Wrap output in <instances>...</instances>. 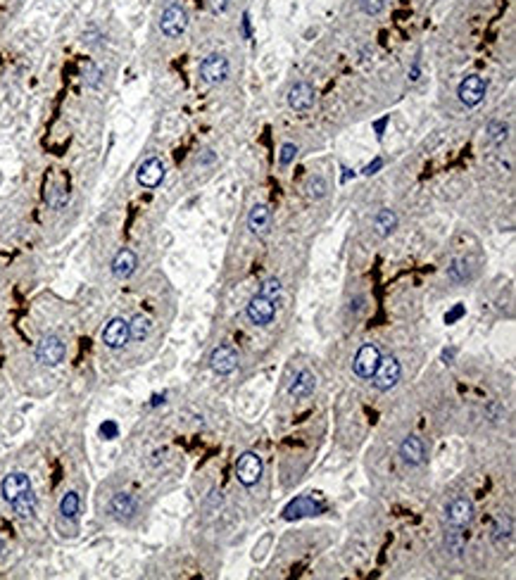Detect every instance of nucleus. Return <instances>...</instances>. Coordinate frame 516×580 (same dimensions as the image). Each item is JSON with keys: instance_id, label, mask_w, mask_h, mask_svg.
I'll return each mask as SVG.
<instances>
[{"instance_id": "1", "label": "nucleus", "mask_w": 516, "mask_h": 580, "mask_svg": "<svg viewBox=\"0 0 516 580\" xmlns=\"http://www.w3.org/2000/svg\"><path fill=\"white\" fill-rule=\"evenodd\" d=\"M264 473V461L257 452H245L240 454L236 461V475H238V483L245 487H252L259 483Z\"/></svg>"}, {"instance_id": "2", "label": "nucleus", "mask_w": 516, "mask_h": 580, "mask_svg": "<svg viewBox=\"0 0 516 580\" xmlns=\"http://www.w3.org/2000/svg\"><path fill=\"white\" fill-rule=\"evenodd\" d=\"M378 362H381V350H378L374 343H364L362 348L357 350L355 360H352V371H355L359 378H371L376 374Z\"/></svg>"}, {"instance_id": "3", "label": "nucleus", "mask_w": 516, "mask_h": 580, "mask_svg": "<svg viewBox=\"0 0 516 580\" xmlns=\"http://www.w3.org/2000/svg\"><path fill=\"white\" fill-rule=\"evenodd\" d=\"M400 376H402V364H400V360H397V357H385V360H383V357H381L376 374L371 376V378H374L376 390H381V393H385V390H390V388H395V386H397Z\"/></svg>"}, {"instance_id": "4", "label": "nucleus", "mask_w": 516, "mask_h": 580, "mask_svg": "<svg viewBox=\"0 0 516 580\" xmlns=\"http://www.w3.org/2000/svg\"><path fill=\"white\" fill-rule=\"evenodd\" d=\"M64 355H67V348H64L62 338L57 336H45L41 338V343L36 345V360L43 364V367H57Z\"/></svg>"}, {"instance_id": "5", "label": "nucleus", "mask_w": 516, "mask_h": 580, "mask_svg": "<svg viewBox=\"0 0 516 580\" xmlns=\"http://www.w3.org/2000/svg\"><path fill=\"white\" fill-rule=\"evenodd\" d=\"M324 509H326L324 502L315 499L312 495H303V497H295V499H291L288 504H286L283 519L286 521H295V519H303V516H317V514H324Z\"/></svg>"}, {"instance_id": "6", "label": "nucleus", "mask_w": 516, "mask_h": 580, "mask_svg": "<svg viewBox=\"0 0 516 580\" xmlns=\"http://www.w3.org/2000/svg\"><path fill=\"white\" fill-rule=\"evenodd\" d=\"M200 79L205 83H212V86L224 83L228 79V60L226 57L219 55V53L207 55L205 60L200 62Z\"/></svg>"}, {"instance_id": "7", "label": "nucleus", "mask_w": 516, "mask_h": 580, "mask_svg": "<svg viewBox=\"0 0 516 580\" xmlns=\"http://www.w3.org/2000/svg\"><path fill=\"white\" fill-rule=\"evenodd\" d=\"M486 90H488L486 79H483V76H479V74H471V76H467V79L459 83V88H457V95H459L462 105L476 107V105H481V102H483V97H486Z\"/></svg>"}, {"instance_id": "8", "label": "nucleus", "mask_w": 516, "mask_h": 580, "mask_svg": "<svg viewBox=\"0 0 516 580\" xmlns=\"http://www.w3.org/2000/svg\"><path fill=\"white\" fill-rule=\"evenodd\" d=\"M188 27V15L186 10L181 8V5H169V8L162 12V19H160V29L162 34L169 36V38H179L181 34L186 31Z\"/></svg>"}, {"instance_id": "9", "label": "nucleus", "mask_w": 516, "mask_h": 580, "mask_svg": "<svg viewBox=\"0 0 516 580\" xmlns=\"http://www.w3.org/2000/svg\"><path fill=\"white\" fill-rule=\"evenodd\" d=\"M245 314L254 326H269L274 321V316H276V302H271V300H266L262 295H254L250 302H247Z\"/></svg>"}, {"instance_id": "10", "label": "nucleus", "mask_w": 516, "mask_h": 580, "mask_svg": "<svg viewBox=\"0 0 516 580\" xmlns=\"http://www.w3.org/2000/svg\"><path fill=\"white\" fill-rule=\"evenodd\" d=\"M210 369L217 376H228L238 369V352L231 345H219L210 355Z\"/></svg>"}, {"instance_id": "11", "label": "nucleus", "mask_w": 516, "mask_h": 580, "mask_svg": "<svg viewBox=\"0 0 516 580\" xmlns=\"http://www.w3.org/2000/svg\"><path fill=\"white\" fill-rule=\"evenodd\" d=\"M445 514H447V523L450 526L467 528L474 521V502L469 497H455L447 504Z\"/></svg>"}, {"instance_id": "12", "label": "nucleus", "mask_w": 516, "mask_h": 580, "mask_svg": "<svg viewBox=\"0 0 516 580\" xmlns=\"http://www.w3.org/2000/svg\"><path fill=\"white\" fill-rule=\"evenodd\" d=\"M129 321L122 316H115L112 321L105 326V331H102V343L107 345L110 350H122L124 345L129 343Z\"/></svg>"}, {"instance_id": "13", "label": "nucleus", "mask_w": 516, "mask_h": 580, "mask_svg": "<svg viewBox=\"0 0 516 580\" xmlns=\"http://www.w3.org/2000/svg\"><path fill=\"white\" fill-rule=\"evenodd\" d=\"M139 184L143 188H158L162 181H165V165H162L160 158H148L139 167V174H136Z\"/></svg>"}, {"instance_id": "14", "label": "nucleus", "mask_w": 516, "mask_h": 580, "mask_svg": "<svg viewBox=\"0 0 516 580\" xmlns=\"http://www.w3.org/2000/svg\"><path fill=\"white\" fill-rule=\"evenodd\" d=\"M400 457L404 464H409V466H421L423 461H426V445H423V440L419 435H407V438L402 440Z\"/></svg>"}, {"instance_id": "15", "label": "nucleus", "mask_w": 516, "mask_h": 580, "mask_svg": "<svg viewBox=\"0 0 516 580\" xmlns=\"http://www.w3.org/2000/svg\"><path fill=\"white\" fill-rule=\"evenodd\" d=\"M107 509L117 521H131L136 516V511H139V502L129 492H117L115 497L110 499Z\"/></svg>"}, {"instance_id": "16", "label": "nucleus", "mask_w": 516, "mask_h": 580, "mask_svg": "<svg viewBox=\"0 0 516 580\" xmlns=\"http://www.w3.org/2000/svg\"><path fill=\"white\" fill-rule=\"evenodd\" d=\"M27 490H31V478L27 473H10L5 475V480L0 483V492H3V499L12 504L19 495H24Z\"/></svg>"}, {"instance_id": "17", "label": "nucleus", "mask_w": 516, "mask_h": 580, "mask_svg": "<svg viewBox=\"0 0 516 580\" xmlns=\"http://www.w3.org/2000/svg\"><path fill=\"white\" fill-rule=\"evenodd\" d=\"M315 86L307 81H298L295 86L288 90V105L295 110V112H307L312 105H315Z\"/></svg>"}, {"instance_id": "18", "label": "nucleus", "mask_w": 516, "mask_h": 580, "mask_svg": "<svg viewBox=\"0 0 516 580\" xmlns=\"http://www.w3.org/2000/svg\"><path fill=\"white\" fill-rule=\"evenodd\" d=\"M247 226H250V231L257 238H264L266 233H269V229H271V210H269V205H264V203L254 205L252 210H250V214H247Z\"/></svg>"}, {"instance_id": "19", "label": "nucleus", "mask_w": 516, "mask_h": 580, "mask_svg": "<svg viewBox=\"0 0 516 580\" xmlns=\"http://www.w3.org/2000/svg\"><path fill=\"white\" fill-rule=\"evenodd\" d=\"M317 390V376L312 374V371H298V376L293 378V383L288 386V393L291 397H295V400H303V397H310L312 393Z\"/></svg>"}, {"instance_id": "20", "label": "nucleus", "mask_w": 516, "mask_h": 580, "mask_svg": "<svg viewBox=\"0 0 516 580\" xmlns=\"http://www.w3.org/2000/svg\"><path fill=\"white\" fill-rule=\"evenodd\" d=\"M139 266V257H136L134 250H122L117 252L115 262H112V273L117 278H129Z\"/></svg>"}, {"instance_id": "21", "label": "nucleus", "mask_w": 516, "mask_h": 580, "mask_svg": "<svg viewBox=\"0 0 516 580\" xmlns=\"http://www.w3.org/2000/svg\"><path fill=\"white\" fill-rule=\"evenodd\" d=\"M442 545H445V552H450L452 557H459L464 552V545H467V533L459 526H450L445 531V538H442Z\"/></svg>"}, {"instance_id": "22", "label": "nucleus", "mask_w": 516, "mask_h": 580, "mask_svg": "<svg viewBox=\"0 0 516 580\" xmlns=\"http://www.w3.org/2000/svg\"><path fill=\"white\" fill-rule=\"evenodd\" d=\"M512 535H514L512 519L505 516V514H500V516L495 519L493 528H490V538H493L495 545H505V543H509V540H512Z\"/></svg>"}, {"instance_id": "23", "label": "nucleus", "mask_w": 516, "mask_h": 580, "mask_svg": "<svg viewBox=\"0 0 516 580\" xmlns=\"http://www.w3.org/2000/svg\"><path fill=\"white\" fill-rule=\"evenodd\" d=\"M374 229L376 233L381 238L385 236H390L395 229H397V214L393 210H388V207H383V210H378L376 212V217H374Z\"/></svg>"}, {"instance_id": "24", "label": "nucleus", "mask_w": 516, "mask_h": 580, "mask_svg": "<svg viewBox=\"0 0 516 580\" xmlns=\"http://www.w3.org/2000/svg\"><path fill=\"white\" fill-rule=\"evenodd\" d=\"M12 509H15L17 519H22V521L34 516L36 514V495H34V490H27L24 495H19V497L12 502Z\"/></svg>"}, {"instance_id": "25", "label": "nucleus", "mask_w": 516, "mask_h": 580, "mask_svg": "<svg viewBox=\"0 0 516 580\" xmlns=\"http://www.w3.org/2000/svg\"><path fill=\"white\" fill-rule=\"evenodd\" d=\"M150 331H153V321H150V316L146 314H136L131 321H129V336H131L134 341H146Z\"/></svg>"}, {"instance_id": "26", "label": "nucleus", "mask_w": 516, "mask_h": 580, "mask_svg": "<svg viewBox=\"0 0 516 580\" xmlns=\"http://www.w3.org/2000/svg\"><path fill=\"white\" fill-rule=\"evenodd\" d=\"M79 511H81V499H79V495L76 492H67L62 497L60 502V514H62V519H76L79 516Z\"/></svg>"}, {"instance_id": "27", "label": "nucleus", "mask_w": 516, "mask_h": 580, "mask_svg": "<svg viewBox=\"0 0 516 580\" xmlns=\"http://www.w3.org/2000/svg\"><path fill=\"white\" fill-rule=\"evenodd\" d=\"M305 191L310 200H324L326 195H329V181H326L324 176H315V179L307 181Z\"/></svg>"}, {"instance_id": "28", "label": "nucleus", "mask_w": 516, "mask_h": 580, "mask_svg": "<svg viewBox=\"0 0 516 580\" xmlns=\"http://www.w3.org/2000/svg\"><path fill=\"white\" fill-rule=\"evenodd\" d=\"M469 276H471V273H469V264L464 262V259H455V262L447 266V278L452 283H467Z\"/></svg>"}, {"instance_id": "29", "label": "nucleus", "mask_w": 516, "mask_h": 580, "mask_svg": "<svg viewBox=\"0 0 516 580\" xmlns=\"http://www.w3.org/2000/svg\"><path fill=\"white\" fill-rule=\"evenodd\" d=\"M281 292H283V285H281V281L276 276H271V278H266V281L259 285V292L257 295H262L266 300H271V302H278L281 300Z\"/></svg>"}, {"instance_id": "30", "label": "nucleus", "mask_w": 516, "mask_h": 580, "mask_svg": "<svg viewBox=\"0 0 516 580\" xmlns=\"http://www.w3.org/2000/svg\"><path fill=\"white\" fill-rule=\"evenodd\" d=\"M507 124L505 122H490L488 124V138H490V143H495V146H500V143H505L507 141Z\"/></svg>"}, {"instance_id": "31", "label": "nucleus", "mask_w": 516, "mask_h": 580, "mask_svg": "<svg viewBox=\"0 0 516 580\" xmlns=\"http://www.w3.org/2000/svg\"><path fill=\"white\" fill-rule=\"evenodd\" d=\"M295 158H298V146H295V143H283V148H281V153H278V165L281 167H291Z\"/></svg>"}, {"instance_id": "32", "label": "nucleus", "mask_w": 516, "mask_h": 580, "mask_svg": "<svg viewBox=\"0 0 516 580\" xmlns=\"http://www.w3.org/2000/svg\"><path fill=\"white\" fill-rule=\"evenodd\" d=\"M486 416L490 423H500L507 416V409L500 405V402H488L486 405Z\"/></svg>"}, {"instance_id": "33", "label": "nucleus", "mask_w": 516, "mask_h": 580, "mask_svg": "<svg viewBox=\"0 0 516 580\" xmlns=\"http://www.w3.org/2000/svg\"><path fill=\"white\" fill-rule=\"evenodd\" d=\"M383 8H385V0H359V10H362L364 15L376 17L381 15Z\"/></svg>"}, {"instance_id": "34", "label": "nucleus", "mask_w": 516, "mask_h": 580, "mask_svg": "<svg viewBox=\"0 0 516 580\" xmlns=\"http://www.w3.org/2000/svg\"><path fill=\"white\" fill-rule=\"evenodd\" d=\"M464 314H467V307H464V304H455V307L445 314V324H447V326H452V324L459 321V319H462Z\"/></svg>"}, {"instance_id": "35", "label": "nucleus", "mask_w": 516, "mask_h": 580, "mask_svg": "<svg viewBox=\"0 0 516 580\" xmlns=\"http://www.w3.org/2000/svg\"><path fill=\"white\" fill-rule=\"evenodd\" d=\"M83 79L88 81V86H98V83H100V69H95L93 64H86V67H83Z\"/></svg>"}, {"instance_id": "36", "label": "nucleus", "mask_w": 516, "mask_h": 580, "mask_svg": "<svg viewBox=\"0 0 516 580\" xmlns=\"http://www.w3.org/2000/svg\"><path fill=\"white\" fill-rule=\"evenodd\" d=\"M100 433H102V438H107V440H112L117 438V433H119V428H117V423L115 421H105L100 426Z\"/></svg>"}, {"instance_id": "37", "label": "nucleus", "mask_w": 516, "mask_h": 580, "mask_svg": "<svg viewBox=\"0 0 516 580\" xmlns=\"http://www.w3.org/2000/svg\"><path fill=\"white\" fill-rule=\"evenodd\" d=\"M381 167H383V160H381V158H376L374 162H371V165H367V167H364V174H367V176H371V174H376V172H378V169H381Z\"/></svg>"}, {"instance_id": "38", "label": "nucleus", "mask_w": 516, "mask_h": 580, "mask_svg": "<svg viewBox=\"0 0 516 580\" xmlns=\"http://www.w3.org/2000/svg\"><path fill=\"white\" fill-rule=\"evenodd\" d=\"M210 8H212L214 12H226L228 0H210Z\"/></svg>"}, {"instance_id": "39", "label": "nucleus", "mask_w": 516, "mask_h": 580, "mask_svg": "<svg viewBox=\"0 0 516 580\" xmlns=\"http://www.w3.org/2000/svg\"><path fill=\"white\" fill-rule=\"evenodd\" d=\"M455 355H457V350H455V348H450V350H445V352H442V362H445V364H452V360H455Z\"/></svg>"}, {"instance_id": "40", "label": "nucleus", "mask_w": 516, "mask_h": 580, "mask_svg": "<svg viewBox=\"0 0 516 580\" xmlns=\"http://www.w3.org/2000/svg\"><path fill=\"white\" fill-rule=\"evenodd\" d=\"M385 124H388V117H383V119H378V122H376V136H378V138H381V136H383Z\"/></svg>"}, {"instance_id": "41", "label": "nucleus", "mask_w": 516, "mask_h": 580, "mask_svg": "<svg viewBox=\"0 0 516 580\" xmlns=\"http://www.w3.org/2000/svg\"><path fill=\"white\" fill-rule=\"evenodd\" d=\"M243 34L245 38H250V17L247 15H243Z\"/></svg>"}, {"instance_id": "42", "label": "nucleus", "mask_w": 516, "mask_h": 580, "mask_svg": "<svg viewBox=\"0 0 516 580\" xmlns=\"http://www.w3.org/2000/svg\"><path fill=\"white\" fill-rule=\"evenodd\" d=\"M409 79H411V81L419 79V62H414V67H411V71H409Z\"/></svg>"}, {"instance_id": "43", "label": "nucleus", "mask_w": 516, "mask_h": 580, "mask_svg": "<svg viewBox=\"0 0 516 580\" xmlns=\"http://www.w3.org/2000/svg\"><path fill=\"white\" fill-rule=\"evenodd\" d=\"M200 162H202V165H210V162H214V153H212V150H205V158H202Z\"/></svg>"}, {"instance_id": "44", "label": "nucleus", "mask_w": 516, "mask_h": 580, "mask_svg": "<svg viewBox=\"0 0 516 580\" xmlns=\"http://www.w3.org/2000/svg\"><path fill=\"white\" fill-rule=\"evenodd\" d=\"M162 402H165V395H155L150 405H153V407H158V405H162Z\"/></svg>"}, {"instance_id": "45", "label": "nucleus", "mask_w": 516, "mask_h": 580, "mask_svg": "<svg viewBox=\"0 0 516 580\" xmlns=\"http://www.w3.org/2000/svg\"><path fill=\"white\" fill-rule=\"evenodd\" d=\"M343 172H345V174H343V184L350 179V176H355V172H350V169H343Z\"/></svg>"}, {"instance_id": "46", "label": "nucleus", "mask_w": 516, "mask_h": 580, "mask_svg": "<svg viewBox=\"0 0 516 580\" xmlns=\"http://www.w3.org/2000/svg\"><path fill=\"white\" fill-rule=\"evenodd\" d=\"M3 552H5V543L0 540V557H3Z\"/></svg>"}]
</instances>
